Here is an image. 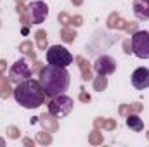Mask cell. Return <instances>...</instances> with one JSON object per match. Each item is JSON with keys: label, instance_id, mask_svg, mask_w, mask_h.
I'll use <instances>...</instances> for the list:
<instances>
[{"label": "cell", "instance_id": "cell-1", "mask_svg": "<svg viewBox=\"0 0 149 147\" xmlns=\"http://www.w3.org/2000/svg\"><path fill=\"white\" fill-rule=\"evenodd\" d=\"M45 90V95L49 97H56L61 95L68 90L70 87V73L66 71V68H59V66H52L49 64L47 68H43L40 71V80H38Z\"/></svg>", "mask_w": 149, "mask_h": 147}, {"label": "cell", "instance_id": "cell-2", "mask_svg": "<svg viewBox=\"0 0 149 147\" xmlns=\"http://www.w3.org/2000/svg\"><path fill=\"white\" fill-rule=\"evenodd\" d=\"M12 95H14L16 102L19 106H23L24 109H37L43 104L45 90H43L42 83L37 80H24L14 88Z\"/></svg>", "mask_w": 149, "mask_h": 147}, {"label": "cell", "instance_id": "cell-3", "mask_svg": "<svg viewBox=\"0 0 149 147\" xmlns=\"http://www.w3.org/2000/svg\"><path fill=\"white\" fill-rule=\"evenodd\" d=\"M47 62L52 66H59V68H66L73 62V55L61 45H52L50 49H47Z\"/></svg>", "mask_w": 149, "mask_h": 147}, {"label": "cell", "instance_id": "cell-4", "mask_svg": "<svg viewBox=\"0 0 149 147\" xmlns=\"http://www.w3.org/2000/svg\"><path fill=\"white\" fill-rule=\"evenodd\" d=\"M132 52L139 59H149V31H137L130 38Z\"/></svg>", "mask_w": 149, "mask_h": 147}, {"label": "cell", "instance_id": "cell-5", "mask_svg": "<svg viewBox=\"0 0 149 147\" xmlns=\"http://www.w3.org/2000/svg\"><path fill=\"white\" fill-rule=\"evenodd\" d=\"M71 109H73V99L68 97V95H64V94L52 97V101H50V104H49V112H50L52 116H56V118L66 116Z\"/></svg>", "mask_w": 149, "mask_h": 147}, {"label": "cell", "instance_id": "cell-6", "mask_svg": "<svg viewBox=\"0 0 149 147\" xmlns=\"http://www.w3.org/2000/svg\"><path fill=\"white\" fill-rule=\"evenodd\" d=\"M28 12H30L31 23H33V24H40V23H43V19H45L47 14H49V7H47V3H43V2H31V3L28 5Z\"/></svg>", "mask_w": 149, "mask_h": 147}, {"label": "cell", "instance_id": "cell-7", "mask_svg": "<svg viewBox=\"0 0 149 147\" xmlns=\"http://www.w3.org/2000/svg\"><path fill=\"white\" fill-rule=\"evenodd\" d=\"M94 69L99 76H106V74H111L114 73L116 69V61L109 57V55H101L97 57V61L94 62Z\"/></svg>", "mask_w": 149, "mask_h": 147}, {"label": "cell", "instance_id": "cell-8", "mask_svg": "<svg viewBox=\"0 0 149 147\" xmlns=\"http://www.w3.org/2000/svg\"><path fill=\"white\" fill-rule=\"evenodd\" d=\"M132 85L137 90H144L149 87V69L148 68H137L132 73Z\"/></svg>", "mask_w": 149, "mask_h": 147}, {"label": "cell", "instance_id": "cell-9", "mask_svg": "<svg viewBox=\"0 0 149 147\" xmlns=\"http://www.w3.org/2000/svg\"><path fill=\"white\" fill-rule=\"evenodd\" d=\"M30 68H28V64L24 62V61H17L14 66H12V69H10V80L12 81H19V80H28L30 78Z\"/></svg>", "mask_w": 149, "mask_h": 147}, {"label": "cell", "instance_id": "cell-10", "mask_svg": "<svg viewBox=\"0 0 149 147\" xmlns=\"http://www.w3.org/2000/svg\"><path fill=\"white\" fill-rule=\"evenodd\" d=\"M134 14L139 19H149V0H135L134 2Z\"/></svg>", "mask_w": 149, "mask_h": 147}, {"label": "cell", "instance_id": "cell-11", "mask_svg": "<svg viewBox=\"0 0 149 147\" xmlns=\"http://www.w3.org/2000/svg\"><path fill=\"white\" fill-rule=\"evenodd\" d=\"M127 126L132 128V130H135V132H141V130L144 128L142 119H141L139 116H135V114H130V116L127 118Z\"/></svg>", "mask_w": 149, "mask_h": 147}, {"label": "cell", "instance_id": "cell-12", "mask_svg": "<svg viewBox=\"0 0 149 147\" xmlns=\"http://www.w3.org/2000/svg\"><path fill=\"white\" fill-rule=\"evenodd\" d=\"M37 37H38V45H40L42 49H45V33H43V31H38Z\"/></svg>", "mask_w": 149, "mask_h": 147}, {"label": "cell", "instance_id": "cell-13", "mask_svg": "<svg viewBox=\"0 0 149 147\" xmlns=\"http://www.w3.org/2000/svg\"><path fill=\"white\" fill-rule=\"evenodd\" d=\"M104 87H106V78H104V76H101V78L95 81V88H97V90H101V88H104Z\"/></svg>", "mask_w": 149, "mask_h": 147}, {"label": "cell", "instance_id": "cell-14", "mask_svg": "<svg viewBox=\"0 0 149 147\" xmlns=\"http://www.w3.org/2000/svg\"><path fill=\"white\" fill-rule=\"evenodd\" d=\"M73 37H74V33H71L70 30H64V31H63V38H64L66 42H71V40H73Z\"/></svg>", "mask_w": 149, "mask_h": 147}, {"label": "cell", "instance_id": "cell-15", "mask_svg": "<svg viewBox=\"0 0 149 147\" xmlns=\"http://www.w3.org/2000/svg\"><path fill=\"white\" fill-rule=\"evenodd\" d=\"M3 64H5V62H3V61H0V73L3 71Z\"/></svg>", "mask_w": 149, "mask_h": 147}, {"label": "cell", "instance_id": "cell-16", "mask_svg": "<svg viewBox=\"0 0 149 147\" xmlns=\"http://www.w3.org/2000/svg\"><path fill=\"white\" fill-rule=\"evenodd\" d=\"M73 3H76V5H78V3H81V0H73Z\"/></svg>", "mask_w": 149, "mask_h": 147}]
</instances>
